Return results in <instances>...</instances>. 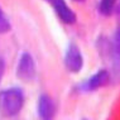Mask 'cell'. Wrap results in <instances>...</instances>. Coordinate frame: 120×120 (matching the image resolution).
Instances as JSON below:
<instances>
[{
    "instance_id": "cell-10",
    "label": "cell",
    "mask_w": 120,
    "mask_h": 120,
    "mask_svg": "<svg viewBox=\"0 0 120 120\" xmlns=\"http://www.w3.org/2000/svg\"><path fill=\"white\" fill-rule=\"evenodd\" d=\"M4 72H5V61H4V58L0 57V82H1V80H3Z\"/></svg>"
},
{
    "instance_id": "cell-11",
    "label": "cell",
    "mask_w": 120,
    "mask_h": 120,
    "mask_svg": "<svg viewBox=\"0 0 120 120\" xmlns=\"http://www.w3.org/2000/svg\"><path fill=\"white\" fill-rule=\"evenodd\" d=\"M76 1H83V0H76Z\"/></svg>"
},
{
    "instance_id": "cell-4",
    "label": "cell",
    "mask_w": 120,
    "mask_h": 120,
    "mask_svg": "<svg viewBox=\"0 0 120 120\" xmlns=\"http://www.w3.org/2000/svg\"><path fill=\"white\" fill-rule=\"evenodd\" d=\"M37 111L41 120H54L57 112L54 100L47 94H42L38 99Z\"/></svg>"
},
{
    "instance_id": "cell-6",
    "label": "cell",
    "mask_w": 120,
    "mask_h": 120,
    "mask_svg": "<svg viewBox=\"0 0 120 120\" xmlns=\"http://www.w3.org/2000/svg\"><path fill=\"white\" fill-rule=\"evenodd\" d=\"M53 8L56 10V14L60 17V19L66 24H73L76 22V15L73 10L66 4L64 0H52Z\"/></svg>"
},
{
    "instance_id": "cell-13",
    "label": "cell",
    "mask_w": 120,
    "mask_h": 120,
    "mask_svg": "<svg viewBox=\"0 0 120 120\" xmlns=\"http://www.w3.org/2000/svg\"><path fill=\"white\" fill-rule=\"evenodd\" d=\"M83 120H87V119H83Z\"/></svg>"
},
{
    "instance_id": "cell-2",
    "label": "cell",
    "mask_w": 120,
    "mask_h": 120,
    "mask_svg": "<svg viewBox=\"0 0 120 120\" xmlns=\"http://www.w3.org/2000/svg\"><path fill=\"white\" fill-rule=\"evenodd\" d=\"M64 67L72 73H77L82 70L83 67V57L81 53V49L79 46H76L75 43H70L68 47L66 49L63 58Z\"/></svg>"
},
{
    "instance_id": "cell-9",
    "label": "cell",
    "mask_w": 120,
    "mask_h": 120,
    "mask_svg": "<svg viewBox=\"0 0 120 120\" xmlns=\"http://www.w3.org/2000/svg\"><path fill=\"white\" fill-rule=\"evenodd\" d=\"M9 30H10V23H9L8 18L4 15V11L0 8V34L6 33Z\"/></svg>"
},
{
    "instance_id": "cell-7",
    "label": "cell",
    "mask_w": 120,
    "mask_h": 120,
    "mask_svg": "<svg viewBox=\"0 0 120 120\" xmlns=\"http://www.w3.org/2000/svg\"><path fill=\"white\" fill-rule=\"evenodd\" d=\"M111 56L114 58V62L120 64V29L115 33L114 41L111 43Z\"/></svg>"
},
{
    "instance_id": "cell-5",
    "label": "cell",
    "mask_w": 120,
    "mask_h": 120,
    "mask_svg": "<svg viewBox=\"0 0 120 120\" xmlns=\"http://www.w3.org/2000/svg\"><path fill=\"white\" fill-rule=\"evenodd\" d=\"M110 81V73L106 70H100L96 73H94L89 80L82 85V89L85 91H96L106 86Z\"/></svg>"
},
{
    "instance_id": "cell-1",
    "label": "cell",
    "mask_w": 120,
    "mask_h": 120,
    "mask_svg": "<svg viewBox=\"0 0 120 120\" xmlns=\"http://www.w3.org/2000/svg\"><path fill=\"white\" fill-rule=\"evenodd\" d=\"M24 105V94L19 87L0 91V114L6 118L18 115Z\"/></svg>"
},
{
    "instance_id": "cell-12",
    "label": "cell",
    "mask_w": 120,
    "mask_h": 120,
    "mask_svg": "<svg viewBox=\"0 0 120 120\" xmlns=\"http://www.w3.org/2000/svg\"><path fill=\"white\" fill-rule=\"evenodd\" d=\"M48 1H52V0H48Z\"/></svg>"
},
{
    "instance_id": "cell-3",
    "label": "cell",
    "mask_w": 120,
    "mask_h": 120,
    "mask_svg": "<svg viewBox=\"0 0 120 120\" xmlns=\"http://www.w3.org/2000/svg\"><path fill=\"white\" fill-rule=\"evenodd\" d=\"M17 76L23 81H32L35 77V63L30 53L23 52L17 66Z\"/></svg>"
},
{
    "instance_id": "cell-8",
    "label": "cell",
    "mask_w": 120,
    "mask_h": 120,
    "mask_svg": "<svg viewBox=\"0 0 120 120\" xmlns=\"http://www.w3.org/2000/svg\"><path fill=\"white\" fill-rule=\"evenodd\" d=\"M115 1L116 0H101V3H100V11L104 15L111 14L112 9L115 6Z\"/></svg>"
}]
</instances>
